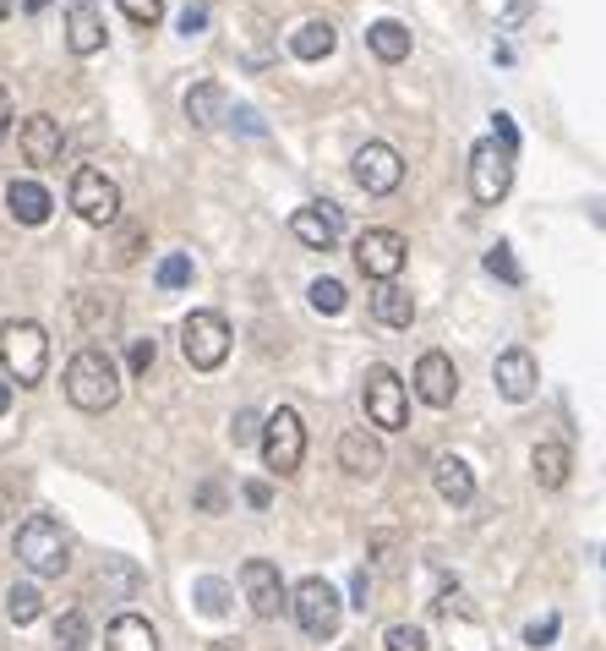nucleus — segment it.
I'll list each match as a JSON object with an SVG mask.
<instances>
[{"instance_id": "1", "label": "nucleus", "mask_w": 606, "mask_h": 651, "mask_svg": "<svg viewBox=\"0 0 606 651\" xmlns=\"http://www.w3.org/2000/svg\"><path fill=\"white\" fill-rule=\"evenodd\" d=\"M66 400H72L77 411H88V417H99V411H110V406L121 400V367L110 362V351L83 346V351L66 362Z\"/></svg>"}, {"instance_id": "2", "label": "nucleus", "mask_w": 606, "mask_h": 651, "mask_svg": "<svg viewBox=\"0 0 606 651\" xmlns=\"http://www.w3.org/2000/svg\"><path fill=\"white\" fill-rule=\"evenodd\" d=\"M0 362H7V373H12L23 389L45 384V367H50V340H45V329H39L34 317H12L7 329H0Z\"/></svg>"}, {"instance_id": "3", "label": "nucleus", "mask_w": 606, "mask_h": 651, "mask_svg": "<svg viewBox=\"0 0 606 651\" xmlns=\"http://www.w3.org/2000/svg\"><path fill=\"white\" fill-rule=\"evenodd\" d=\"M17 558L28 564V575L56 580V575H66V564H72V542H66V531H61L50 515H28V520L17 526Z\"/></svg>"}, {"instance_id": "4", "label": "nucleus", "mask_w": 606, "mask_h": 651, "mask_svg": "<svg viewBox=\"0 0 606 651\" xmlns=\"http://www.w3.org/2000/svg\"><path fill=\"white\" fill-rule=\"evenodd\" d=\"M263 460H268V471L274 477H295L301 471V460H306V427H301V411H290V406H279L274 417H263Z\"/></svg>"}, {"instance_id": "5", "label": "nucleus", "mask_w": 606, "mask_h": 651, "mask_svg": "<svg viewBox=\"0 0 606 651\" xmlns=\"http://www.w3.org/2000/svg\"><path fill=\"white\" fill-rule=\"evenodd\" d=\"M290 607H295V624H301L312 640H334V635H339L344 602H339V591H334L323 575H306V580L290 591Z\"/></svg>"}, {"instance_id": "6", "label": "nucleus", "mask_w": 606, "mask_h": 651, "mask_svg": "<svg viewBox=\"0 0 606 651\" xmlns=\"http://www.w3.org/2000/svg\"><path fill=\"white\" fill-rule=\"evenodd\" d=\"M230 323L219 317V312H192L186 323H181V357L197 367V373H214V367H225V357H230Z\"/></svg>"}, {"instance_id": "7", "label": "nucleus", "mask_w": 606, "mask_h": 651, "mask_svg": "<svg viewBox=\"0 0 606 651\" xmlns=\"http://www.w3.org/2000/svg\"><path fill=\"white\" fill-rule=\"evenodd\" d=\"M361 400H366V422L377 433H399L410 422V395H404V384H399L393 367H366Z\"/></svg>"}, {"instance_id": "8", "label": "nucleus", "mask_w": 606, "mask_h": 651, "mask_svg": "<svg viewBox=\"0 0 606 651\" xmlns=\"http://www.w3.org/2000/svg\"><path fill=\"white\" fill-rule=\"evenodd\" d=\"M508 186H513V154L497 137H481L470 148V192H475V203H502Z\"/></svg>"}, {"instance_id": "9", "label": "nucleus", "mask_w": 606, "mask_h": 651, "mask_svg": "<svg viewBox=\"0 0 606 651\" xmlns=\"http://www.w3.org/2000/svg\"><path fill=\"white\" fill-rule=\"evenodd\" d=\"M404 257H410V241L399 236V230H361L355 236V268L366 274V279H377V285H393L399 279V268H404Z\"/></svg>"}, {"instance_id": "10", "label": "nucleus", "mask_w": 606, "mask_h": 651, "mask_svg": "<svg viewBox=\"0 0 606 651\" xmlns=\"http://www.w3.org/2000/svg\"><path fill=\"white\" fill-rule=\"evenodd\" d=\"M72 208L88 219V225H116L121 219V186L105 176V170H94V165H83L77 176H72Z\"/></svg>"}, {"instance_id": "11", "label": "nucleus", "mask_w": 606, "mask_h": 651, "mask_svg": "<svg viewBox=\"0 0 606 651\" xmlns=\"http://www.w3.org/2000/svg\"><path fill=\"white\" fill-rule=\"evenodd\" d=\"M350 170H355V186L372 192V197H388V192H399V181H404V159H399V148H388V143H361L355 159H350Z\"/></svg>"}, {"instance_id": "12", "label": "nucleus", "mask_w": 606, "mask_h": 651, "mask_svg": "<svg viewBox=\"0 0 606 651\" xmlns=\"http://www.w3.org/2000/svg\"><path fill=\"white\" fill-rule=\"evenodd\" d=\"M241 586H246V602L257 618H279L290 607V591H284V575L268 564V558H246L241 564Z\"/></svg>"}, {"instance_id": "13", "label": "nucleus", "mask_w": 606, "mask_h": 651, "mask_svg": "<svg viewBox=\"0 0 606 651\" xmlns=\"http://www.w3.org/2000/svg\"><path fill=\"white\" fill-rule=\"evenodd\" d=\"M415 395H421V406H432V411H448V406H453L459 373H453V362H448L443 351H426V357L415 362Z\"/></svg>"}, {"instance_id": "14", "label": "nucleus", "mask_w": 606, "mask_h": 651, "mask_svg": "<svg viewBox=\"0 0 606 651\" xmlns=\"http://www.w3.org/2000/svg\"><path fill=\"white\" fill-rule=\"evenodd\" d=\"M492 378H497V395H502V400L524 406V400L535 395V384H541V367H535V357H530L524 346H513V351H502V357H497Z\"/></svg>"}, {"instance_id": "15", "label": "nucleus", "mask_w": 606, "mask_h": 651, "mask_svg": "<svg viewBox=\"0 0 606 651\" xmlns=\"http://www.w3.org/2000/svg\"><path fill=\"white\" fill-rule=\"evenodd\" d=\"M61 143H66V137H61V121H56V116H45V110H39V116H28V121H23V132H17L23 159H28V165H39V170L61 165Z\"/></svg>"}, {"instance_id": "16", "label": "nucleus", "mask_w": 606, "mask_h": 651, "mask_svg": "<svg viewBox=\"0 0 606 651\" xmlns=\"http://www.w3.org/2000/svg\"><path fill=\"white\" fill-rule=\"evenodd\" d=\"M290 236H295L301 246H312V252H334V241H339V208H334V203H306V208H295V214H290Z\"/></svg>"}, {"instance_id": "17", "label": "nucleus", "mask_w": 606, "mask_h": 651, "mask_svg": "<svg viewBox=\"0 0 606 651\" xmlns=\"http://www.w3.org/2000/svg\"><path fill=\"white\" fill-rule=\"evenodd\" d=\"M339 466L350 471V477H377L383 466H388V455H383V438L372 433V427H350V433H339Z\"/></svg>"}, {"instance_id": "18", "label": "nucleus", "mask_w": 606, "mask_h": 651, "mask_svg": "<svg viewBox=\"0 0 606 651\" xmlns=\"http://www.w3.org/2000/svg\"><path fill=\"white\" fill-rule=\"evenodd\" d=\"M66 50L77 61H88V56L105 50V17H99V7H88V0L66 7Z\"/></svg>"}, {"instance_id": "19", "label": "nucleus", "mask_w": 606, "mask_h": 651, "mask_svg": "<svg viewBox=\"0 0 606 651\" xmlns=\"http://www.w3.org/2000/svg\"><path fill=\"white\" fill-rule=\"evenodd\" d=\"M50 208H56V197H50L39 181H12V186H7V214H12L17 225H45Z\"/></svg>"}, {"instance_id": "20", "label": "nucleus", "mask_w": 606, "mask_h": 651, "mask_svg": "<svg viewBox=\"0 0 606 651\" xmlns=\"http://www.w3.org/2000/svg\"><path fill=\"white\" fill-rule=\"evenodd\" d=\"M530 471H535V482H541L546 493H557V487L568 482V471H573V455H568V444H557V438H541V444L530 449Z\"/></svg>"}, {"instance_id": "21", "label": "nucleus", "mask_w": 606, "mask_h": 651, "mask_svg": "<svg viewBox=\"0 0 606 651\" xmlns=\"http://www.w3.org/2000/svg\"><path fill=\"white\" fill-rule=\"evenodd\" d=\"M432 482H437V498H443V504H453V509L475 498V471H470L459 455H443V460L432 466Z\"/></svg>"}, {"instance_id": "22", "label": "nucleus", "mask_w": 606, "mask_h": 651, "mask_svg": "<svg viewBox=\"0 0 606 651\" xmlns=\"http://www.w3.org/2000/svg\"><path fill=\"white\" fill-rule=\"evenodd\" d=\"M372 317L383 323V329H410L415 323V296L404 285H377L372 290Z\"/></svg>"}, {"instance_id": "23", "label": "nucleus", "mask_w": 606, "mask_h": 651, "mask_svg": "<svg viewBox=\"0 0 606 651\" xmlns=\"http://www.w3.org/2000/svg\"><path fill=\"white\" fill-rule=\"evenodd\" d=\"M334 50H339V34H334L328 17H312V23H301V28L290 34V56H295V61H328Z\"/></svg>"}, {"instance_id": "24", "label": "nucleus", "mask_w": 606, "mask_h": 651, "mask_svg": "<svg viewBox=\"0 0 606 651\" xmlns=\"http://www.w3.org/2000/svg\"><path fill=\"white\" fill-rule=\"evenodd\" d=\"M105 646H110V651H159V629H154L143 613H121V618L110 624Z\"/></svg>"}, {"instance_id": "25", "label": "nucleus", "mask_w": 606, "mask_h": 651, "mask_svg": "<svg viewBox=\"0 0 606 651\" xmlns=\"http://www.w3.org/2000/svg\"><path fill=\"white\" fill-rule=\"evenodd\" d=\"M181 110H186V121H192L197 132H208V126L225 121V88H219V83H192Z\"/></svg>"}, {"instance_id": "26", "label": "nucleus", "mask_w": 606, "mask_h": 651, "mask_svg": "<svg viewBox=\"0 0 606 651\" xmlns=\"http://www.w3.org/2000/svg\"><path fill=\"white\" fill-rule=\"evenodd\" d=\"M366 50H372L377 61H388V67H393V61H404V56H410V28H404V23H393V17H383V23H372V28H366Z\"/></svg>"}, {"instance_id": "27", "label": "nucleus", "mask_w": 606, "mask_h": 651, "mask_svg": "<svg viewBox=\"0 0 606 651\" xmlns=\"http://www.w3.org/2000/svg\"><path fill=\"white\" fill-rule=\"evenodd\" d=\"M56 651H88V613L83 607L56 618Z\"/></svg>"}, {"instance_id": "28", "label": "nucleus", "mask_w": 606, "mask_h": 651, "mask_svg": "<svg viewBox=\"0 0 606 651\" xmlns=\"http://www.w3.org/2000/svg\"><path fill=\"white\" fill-rule=\"evenodd\" d=\"M7 613H12V624H34V618L45 613L39 586H12V591H7Z\"/></svg>"}, {"instance_id": "29", "label": "nucleus", "mask_w": 606, "mask_h": 651, "mask_svg": "<svg viewBox=\"0 0 606 651\" xmlns=\"http://www.w3.org/2000/svg\"><path fill=\"white\" fill-rule=\"evenodd\" d=\"M192 596H197V607H203L208 618H219V613H230V586H225L219 575H203Z\"/></svg>"}, {"instance_id": "30", "label": "nucleus", "mask_w": 606, "mask_h": 651, "mask_svg": "<svg viewBox=\"0 0 606 651\" xmlns=\"http://www.w3.org/2000/svg\"><path fill=\"white\" fill-rule=\"evenodd\" d=\"M154 279H159V290H186V285H192V257H186V252H170Z\"/></svg>"}, {"instance_id": "31", "label": "nucleus", "mask_w": 606, "mask_h": 651, "mask_svg": "<svg viewBox=\"0 0 606 651\" xmlns=\"http://www.w3.org/2000/svg\"><path fill=\"white\" fill-rule=\"evenodd\" d=\"M306 301L317 306V312H344V285L339 279H312V290H306Z\"/></svg>"}, {"instance_id": "32", "label": "nucleus", "mask_w": 606, "mask_h": 651, "mask_svg": "<svg viewBox=\"0 0 606 651\" xmlns=\"http://www.w3.org/2000/svg\"><path fill=\"white\" fill-rule=\"evenodd\" d=\"M486 274H497L502 285H519V279H524L519 263H513V246H508V241H497V246L486 252Z\"/></svg>"}, {"instance_id": "33", "label": "nucleus", "mask_w": 606, "mask_h": 651, "mask_svg": "<svg viewBox=\"0 0 606 651\" xmlns=\"http://www.w3.org/2000/svg\"><path fill=\"white\" fill-rule=\"evenodd\" d=\"M383 651H426V629H415V624H388Z\"/></svg>"}, {"instance_id": "34", "label": "nucleus", "mask_w": 606, "mask_h": 651, "mask_svg": "<svg viewBox=\"0 0 606 651\" xmlns=\"http://www.w3.org/2000/svg\"><path fill=\"white\" fill-rule=\"evenodd\" d=\"M121 12H126V23H137V28H154V23L165 17V0H121Z\"/></svg>"}, {"instance_id": "35", "label": "nucleus", "mask_w": 606, "mask_h": 651, "mask_svg": "<svg viewBox=\"0 0 606 651\" xmlns=\"http://www.w3.org/2000/svg\"><path fill=\"white\" fill-rule=\"evenodd\" d=\"M257 433H263V417H257V411H235V422H230V438H235V444H252Z\"/></svg>"}, {"instance_id": "36", "label": "nucleus", "mask_w": 606, "mask_h": 651, "mask_svg": "<svg viewBox=\"0 0 606 651\" xmlns=\"http://www.w3.org/2000/svg\"><path fill=\"white\" fill-rule=\"evenodd\" d=\"M154 357H159V346H154V340H132V351H126V362H132V373H137V378L154 367Z\"/></svg>"}, {"instance_id": "37", "label": "nucleus", "mask_w": 606, "mask_h": 651, "mask_svg": "<svg viewBox=\"0 0 606 651\" xmlns=\"http://www.w3.org/2000/svg\"><path fill=\"white\" fill-rule=\"evenodd\" d=\"M175 28H181V34H186V39H192V34H203V28H208V7H203V0H197V7H186V12H181V17H175Z\"/></svg>"}, {"instance_id": "38", "label": "nucleus", "mask_w": 606, "mask_h": 651, "mask_svg": "<svg viewBox=\"0 0 606 651\" xmlns=\"http://www.w3.org/2000/svg\"><path fill=\"white\" fill-rule=\"evenodd\" d=\"M393 553H399V537H393V531H372V558H377V564H393Z\"/></svg>"}, {"instance_id": "39", "label": "nucleus", "mask_w": 606, "mask_h": 651, "mask_svg": "<svg viewBox=\"0 0 606 651\" xmlns=\"http://www.w3.org/2000/svg\"><path fill=\"white\" fill-rule=\"evenodd\" d=\"M137 246H143V225H126V236H121V252H116V263H137Z\"/></svg>"}, {"instance_id": "40", "label": "nucleus", "mask_w": 606, "mask_h": 651, "mask_svg": "<svg viewBox=\"0 0 606 651\" xmlns=\"http://www.w3.org/2000/svg\"><path fill=\"white\" fill-rule=\"evenodd\" d=\"M552 640H557V618H541L524 629V646H552Z\"/></svg>"}, {"instance_id": "41", "label": "nucleus", "mask_w": 606, "mask_h": 651, "mask_svg": "<svg viewBox=\"0 0 606 651\" xmlns=\"http://www.w3.org/2000/svg\"><path fill=\"white\" fill-rule=\"evenodd\" d=\"M197 504H203L208 515H219V509H225V493H219V482H203V487H197Z\"/></svg>"}, {"instance_id": "42", "label": "nucleus", "mask_w": 606, "mask_h": 651, "mask_svg": "<svg viewBox=\"0 0 606 651\" xmlns=\"http://www.w3.org/2000/svg\"><path fill=\"white\" fill-rule=\"evenodd\" d=\"M246 504H252V509H268V504H274V487H268V482H246Z\"/></svg>"}, {"instance_id": "43", "label": "nucleus", "mask_w": 606, "mask_h": 651, "mask_svg": "<svg viewBox=\"0 0 606 651\" xmlns=\"http://www.w3.org/2000/svg\"><path fill=\"white\" fill-rule=\"evenodd\" d=\"M350 596H355V607H366V596H372V580H366V569H355V575H350Z\"/></svg>"}, {"instance_id": "44", "label": "nucleus", "mask_w": 606, "mask_h": 651, "mask_svg": "<svg viewBox=\"0 0 606 651\" xmlns=\"http://www.w3.org/2000/svg\"><path fill=\"white\" fill-rule=\"evenodd\" d=\"M497 143H502L508 154L519 148V132H513V121H508V116H497Z\"/></svg>"}, {"instance_id": "45", "label": "nucleus", "mask_w": 606, "mask_h": 651, "mask_svg": "<svg viewBox=\"0 0 606 651\" xmlns=\"http://www.w3.org/2000/svg\"><path fill=\"white\" fill-rule=\"evenodd\" d=\"M7 121H12V99H7V88H0V137H7Z\"/></svg>"}, {"instance_id": "46", "label": "nucleus", "mask_w": 606, "mask_h": 651, "mask_svg": "<svg viewBox=\"0 0 606 651\" xmlns=\"http://www.w3.org/2000/svg\"><path fill=\"white\" fill-rule=\"evenodd\" d=\"M7 406H12V384L0 378V417H7Z\"/></svg>"}, {"instance_id": "47", "label": "nucleus", "mask_w": 606, "mask_h": 651, "mask_svg": "<svg viewBox=\"0 0 606 651\" xmlns=\"http://www.w3.org/2000/svg\"><path fill=\"white\" fill-rule=\"evenodd\" d=\"M208 651H241V640H214Z\"/></svg>"}, {"instance_id": "48", "label": "nucleus", "mask_w": 606, "mask_h": 651, "mask_svg": "<svg viewBox=\"0 0 606 651\" xmlns=\"http://www.w3.org/2000/svg\"><path fill=\"white\" fill-rule=\"evenodd\" d=\"M0 17H12V0H0Z\"/></svg>"}]
</instances>
